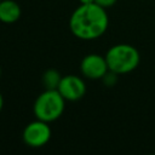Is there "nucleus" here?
I'll return each instance as SVG.
<instances>
[{"label": "nucleus", "mask_w": 155, "mask_h": 155, "mask_svg": "<svg viewBox=\"0 0 155 155\" xmlns=\"http://www.w3.org/2000/svg\"><path fill=\"white\" fill-rule=\"evenodd\" d=\"M109 18L105 8L92 4H80L69 18V29L74 36L81 40H94L108 29Z\"/></svg>", "instance_id": "f257e3e1"}, {"label": "nucleus", "mask_w": 155, "mask_h": 155, "mask_svg": "<svg viewBox=\"0 0 155 155\" xmlns=\"http://www.w3.org/2000/svg\"><path fill=\"white\" fill-rule=\"evenodd\" d=\"M105 59L110 71L115 74H127L138 67L140 56L138 50L132 45L117 44L107 51Z\"/></svg>", "instance_id": "f03ea898"}, {"label": "nucleus", "mask_w": 155, "mask_h": 155, "mask_svg": "<svg viewBox=\"0 0 155 155\" xmlns=\"http://www.w3.org/2000/svg\"><path fill=\"white\" fill-rule=\"evenodd\" d=\"M65 99L58 90H45L40 93L33 105L34 116L46 122L58 120L65 108Z\"/></svg>", "instance_id": "7ed1b4c3"}, {"label": "nucleus", "mask_w": 155, "mask_h": 155, "mask_svg": "<svg viewBox=\"0 0 155 155\" xmlns=\"http://www.w3.org/2000/svg\"><path fill=\"white\" fill-rule=\"evenodd\" d=\"M51 127L48 122L42 120H34L29 122L22 133V139L25 145L30 148H41L48 143L51 139Z\"/></svg>", "instance_id": "20e7f679"}, {"label": "nucleus", "mask_w": 155, "mask_h": 155, "mask_svg": "<svg viewBox=\"0 0 155 155\" xmlns=\"http://www.w3.org/2000/svg\"><path fill=\"white\" fill-rule=\"evenodd\" d=\"M109 68L107 64L105 56H101L97 53L86 54L80 63V71L84 78L88 80H98L103 79V76L108 73Z\"/></svg>", "instance_id": "39448f33"}, {"label": "nucleus", "mask_w": 155, "mask_h": 155, "mask_svg": "<svg viewBox=\"0 0 155 155\" xmlns=\"http://www.w3.org/2000/svg\"><path fill=\"white\" fill-rule=\"evenodd\" d=\"M59 93L64 97L68 102H76L80 101L86 93V84L85 81L74 74L62 76L59 86L57 88Z\"/></svg>", "instance_id": "423d86ee"}, {"label": "nucleus", "mask_w": 155, "mask_h": 155, "mask_svg": "<svg viewBox=\"0 0 155 155\" xmlns=\"http://www.w3.org/2000/svg\"><path fill=\"white\" fill-rule=\"evenodd\" d=\"M22 15L19 4L15 0H1L0 1V22L5 24L16 23Z\"/></svg>", "instance_id": "0eeeda50"}, {"label": "nucleus", "mask_w": 155, "mask_h": 155, "mask_svg": "<svg viewBox=\"0 0 155 155\" xmlns=\"http://www.w3.org/2000/svg\"><path fill=\"white\" fill-rule=\"evenodd\" d=\"M61 80H62L61 73L53 68L47 69L42 74V78H41V82H42V86L45 87V90H57Z\"/></svg>", "instance_id": "6e6552de"}, {"label": "nucleus", "mask_w": 155, "mask_h": 155, "mask_svg": "<svg viewBox=\"0 0 155 155\" xmlns=\"http://www.w3.org/2000/svg\"><path fill=\"white\" fill-rule=\"evenodd\" d=\"M117 0H94V2L99 6H102L103 8H108L110 6H113Z\"/></svg>", "instance_id": "1a4fd4ad"}, {"label": "nucleus", "mask_w": 155, "mask_h": 155, "mask_svg": "<svg viewBox=\"0 0 155 155\" xmlns=\"http://www.w3.org/2000/svg\"><path fill=\"white\" fill-rule=\"evenodd\" d=\"M4 108V97H2V93L0 92V111L2 110Z\"/></svg>", "instance_id": "9d476101"}, {"label": "nucleus", "mask_w": 155, "mask_h": 155, "mask_svg": "<svg viewBox=\"0 0 155 155\" xmlns=\"http://www.w3.org/2000/svg\"><path fill=\"white\" fill-rule=\"evenodd\" d=\"M80 1V4H92V2H94V0H79Z\"/></svg>", "instance_id": "9b49d317"}, {"label": "nucleus", "mask_w": 155, "mask_h": 155, "mask_svg": "<svg viewBox=\"0 0 155 155\" xmlns=\"http://www.w3.org/2000/svg\"><path fill=\"white\" fill-rule=\"evenodd\" d=\"M0 79H1V67H0Z\"/></svg>", "instance_id": "f8f14e48"}, {"label": "nucleus", "mask_w": 155, "mask_h": 155, "mask_svg": "<svg viewBox=\"0 0 155 155\" xmlns=\"http://www.w3.org/2000/svg\"><path fill=\"white\" fill-rule=\"evenodd\" d=\"M0 1H1V0H0Z\"/></svg>", "instance_id": "ddd939ff"}]
</instances>
